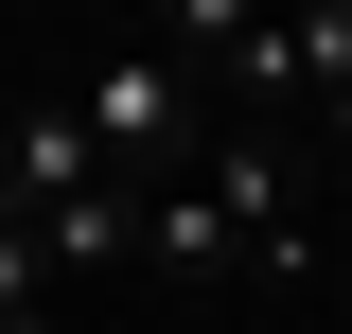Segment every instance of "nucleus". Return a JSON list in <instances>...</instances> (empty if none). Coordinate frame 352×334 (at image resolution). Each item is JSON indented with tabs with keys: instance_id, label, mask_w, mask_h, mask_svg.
I'll return each instance as SVG.
<instances>
[{
	"instance_id": "nucleus-1",
	"label": "nucleus",
	"mask_w": 352,
	"mask_h": 334,
	"mask_svg": "<svg viewBox=\"0 0 352 334\" xmlns=\"http://www.w3.org/2000/svg\"><path fill=\"white\" fill-rule=\"evenodd\" d=\"M71 124H88V159L124 176V194H176V176H194V71H176V53H88Z\"/></svg>"
},
{
	"instance_id": "nucleus-2",
	"label": "nucleus",
	"mask_w": 352,
	"mask_h": 334,
	"mask_svg": "<svg viewBox=\"0 0 352 334\" xmlns=\"http://www.w3.org/2000/svg\"><path fill=\"white\" fill-rule=\"evenodd\" d=\"M88 194H124V176L88 159L71 88H53V106H18V141H0V211H18V229H53V211H88Z\"/></svg>"
},
{
	"instance_id": "nucleus-3",
	"label": "nucleus",
	"mask_w": 352,
	"mask_h": 334,
	"mask_svg": "<svg viewBox=\"0 0 352 334\" xmlns=\"http://www.w3.org/2000/svg\"><path fill=\"white\" fill-rule=\"evenodd\" d=\"M141 264H176V282H212V264H247V247H229V211L194 194V176H176V194H141Z\"/></svg>"
},
{
	"instance_id": "nucleus-4",
	"label": "nucleus",
	"mask_w": 352,
	"mask_h": 334,
	"mask_svg": "<svg viewBox=\"0 0 352 334\" xmlns=\"http://www.w3.org/2000/svg\"><path fill=\"white\" fill-rule=\"evenodd\" d=\"M36 282H53V247L18 229V211H0V317H36Z\"/></svg>"
},
{
	"instance_id": "nucleus-5",
	"label": "nucleus",
	"mask_w": 352,
	"mask_h": 334,
	"mask_svg": "<svg viewBox=\"0 0 352 334\" xmlns=\"http://www.w3.org/2000/svg\"><path fill=\"white\" fill-rule=\"evenodd\" d=\"M317 141H335V159H352V88H317Z\"/></svg>"
},
{
	"instance_id": "nucleus-6",
	"label": "nucleus",
	"mask_w": 352,
	"mask_h": 334,
	"mask_svg": "<svg viewBox=\"0 0 352 334\" xmlns=\"http://www.w3.org/2000/svg\"><path fill=\"white\" fill-rule=\"evenodd\" d=\"M0 334H36V317H0Z\"/></svg>"
},
{
	"instance_id": "nucleus-7",
	"label": "nucleus",
	"mask_w": 352,
	"mask_h": 334,
	"mask_svg": "<svg viewBox=\"0 0 352 334\" xmlns=\"http://www.w3.org/2000/svg\"><path fill=\"white\" fill-rule=\"evenodd\" d=\"M282 334H317V317H282Z\"/></svg>"
}]
</instances>
